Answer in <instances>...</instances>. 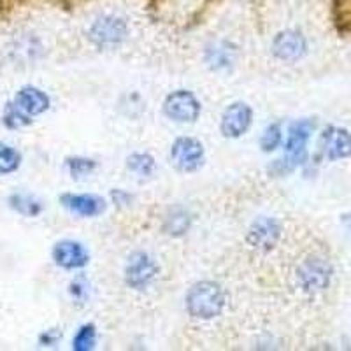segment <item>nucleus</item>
I'll return each mask as SVG.
<instances>
[{
	"mask_svg": "<svg viewBox=\"0 0 351 351\" xmlns=\"http://www.w3.org/2000/svg\"><path fill=\"white\" fill-rule=\"evenodd\" d=\"M223 288L213 281H200L186 293V309L193 318L211 319L223 311Z\"/></svg>",
	"mask_w": 351,
	"mask_h": 351,
	"instance_id": "1",
	"label": "nucleus"
},
{
	"mask_svg": "<svg viewBox=\"0 0 351 351\" xmlns=\"http://www.w3.org/2000/svg\"><path fill=\"white\" fill-rule=\"evenodd\" d=\"M313 130H315V121L311 120L295 121V123H291L290 128H288V137L287 143H285V152H287L285 160L293 169L306 162V146L309 137H311Z\"/></svg>",
	"mask_w": 351,
	"mask_h": 351,
	"instance_id": "2",
	"label": "nucleus"
},
{
	"mask_svg": "<svg viewBox=\"0 0 351 351\" xmlns=\"http://www.w3.org/2000/svg\"><path fill=\"white\" fill-rule=\"evenodd\" d=\"M332 278L330 263L319 256H311L300 265L299 283L307 293H319L328 287Z\"/></svg>",
	"mask_w": 351,
	"mask_h": 351,
	"instance_id": "3",
	"label": "nucleus"
},
{
	"mask_svg": "<svg viewBox=\"0 0 351 351\" xmlns=\"http://www.w3.org/2000/svg\"><path fill=\"white\" fill-rule=\"evenodd\" d=\"M125 37H127V21L120 16H114V14L97 18L90 27V39L100 48L116 46Z\"/></svg>",
	"mask_w": 351,
	"mask_h": 351,
	"instance_id": "4",
	"label": "nucleus"
},
{
	"mask_svg": "<svg viewBox=\"0 0 351 351\" xmlns=\"http://www.w3.org/2000/svg\"><path fill=\"white\" fill-rule=\"evenodd\" d=\"M165 114L180 123H192L200 114V102L192 92L178 90L171 93L164 102Z\"/></svg>",
	"mask_w": 351,
	"mask_h": 351,
	"instance_id": "5",
	"label": "nucleus"
},
{
	"mask_svg": "<svg viewBox=\"0 0 351 351\" xmlns=\"http://www.w3.org/2000/svg\"><path fill=\"white\" fill-rule=\"evenodd\" d=\"M171 156L174 165L183 172H193L202 165L204 146L193 137H180L172 144Z\"/></svg>",
	"mask_w": 351,
	"mask_h": 351,
	"instance_id": "6",
	"label": "nucleus"
},
{
	"mask_svg": "<svg viewBox=\"0 0 351 351\" xmlns=\"http://www.w3.org/2000/svg\"><path fill=\"white\" fill-rule=\"evenodd\" d=\"M158 274V267L156 263L153 262V258L146 253H134V255L128 258L127 267H125V280L127 285L136 290H143V288L148 287L155 276Z\"/></svg>",
	"mask_w": 351,
	"mask_h": 351,
	"instance_id": "7",
	"label": "nucleus"
},
{
	"mask_svg": "<svg viewBox=\"0 0 351 351\" xmlns=\"http://www.w3.org/2000/svg\"><path fill=\"white\" fill-rule=\"evenodd\" d=\"M253 111L252 108L244 102H236V104L228 106L227 111L223 112L221 118V132L225 137L237 139L250 128L252 125Z\"/></svg>",
	"mask_w": 351,
	"mask_h": 351,
	"instance_id": "8",
	"label": "nucleus"
},
{
	"mask_svg": "<svg viewBox=\"0 0 351 351\" xmlns=\"http://www.w3.org/2000/svg\"><path fill=\"white\" fill-rule=\"evenodd\" d=\"M60 202L65 209L83 218H93L104 213L106 202L102 197L92 193H64Z\"/></svg>",
	"mask_w": 351,
	"mask_h": 351,
	"instance_id": "9",
	"label": "nucleus"
},
{
	"mask_svg": "<svg viewBox=\"0 0 351 351\" xmlns=\"http://www.w3.org/2000/svg\"><path fill=\"white\" fill-rule=\"evenodd\" d=\"M272 51L278 58L288 62L300 60L307 51V43L304 36L295 30H285L278 34L272 43Z\"/></svg>",
	"mask_w": 351,
	"mask_h": 351,
	"instance_id": "10",
	"label": "nucleus"
},
{
	"mask_svg": "<svg viewBox=\"0 0 351 351\" xmlns=\"http://www.w3.org/2000/svg\"><path fill=\"white\" fill-rule=\"evenodd\" d=\"M281 228L274 218H258L247 232V243L256 250L269 252L280 239Z\"/></svg>",
	"mask_w": 351,
	"mask_h": 351,
	"instance_id": "11",
	"label": "nucleus"
},
{
	"mask_svg": "<svg viewBox=\"0 0 351 351\" xmlns=\"http://www.w3.org/2000/svg\"><path fill=\"white\" fill-rule=\"evenodd\" d=\"M53 260L56 265L62 269H81L84 267L90 260V255L84 250V246L76 241H60L53 247Z\"/></svg>",
	"mask_w": 351,
	"mask_h": 351,
	"instance_id": "12",
	"label": "nucleus"
},
{
	"mask_svg": "<svg viewBox=\"0 0 351 351\" xmlns=\"http://www.w3.org/2000/svg\"><path fill=\"white\" fill-rule=\"evenodd\" d=\"M324 152L328 160H341L351 156V132L341 127H328L322 137Z\"/></svg>",
	"mask_w": 351,
	"mask_h": 351,
	"instance_id": "13",
	"label": "nucleus"
},
{
	"mask_svg": "<svg viewBox=\"0 0 351 351\" xmlns=\"http://www.w3.org/2000/svg\"><path fill=\"white\" fill-rule=\"evenodd\" d=\"M14 106L25 114L32 116L43 114L49 109V97L36 86H25L14 97Z\"/></svg>",
	"mask_w": 351,
	"mask_h": 351,
	"instance_id": "14",
	"label": "nucleus"
},
{
	"mask_svg": "<svg viewBox=\"0 0 351 351\" xmlns=\"http://www.w3.org/2000/svg\"><path fill=\"white\" fill-rule=\"evenodd\" d=\"M9 206L23 216H39L43 213V204L28 193H12L9 197Z\"/></svg>",
	"mask_w": 351,
	"mask_h": 351,
	"instance_id": "15",
	"label": "nucleus"
},
{
	"mask_svg": "<svg viewBox=\"0 0 351 351\" xmlns=\"http://www.w3.org/2000/svg\"><path fill=\"white\" fill-rule=\"evenodd\" d=\"M206 60L213 69H225L234 60V49L228 44H215L206 51Z\"/></svg>",
	"mask_w": 351,
	"mask_h": 351,
	"instance_id": "16",
	"label": "nucleus"
},
{
	"mask_svg": "<svg viewBox=\"0 0 351 351\" xmlns=\"http://www.w3.org/2000/svg\"><path fill=\"white\" fill-rule=\"evenodd\" d=\"M21 165V155L18 149L0 144V176L11 174Z\"/></svg>",
	"mask_w": 351,
	"mask_h": 351,
	"instance_id": "17",
	"label": "nucleus"
},
{
	"mask_svg": "<svg viewBox=\"0 0 351 351\" xmlns=\"http://www.w3.org/2000/svg\"><path fill=\"white\" fill-rule=\"evenodd\" d=\"M97 341V332L95 327L92 324L83 325V327L77 330V334L74 335V341H72V350L76 351H90L93 350Z\"/></svg>",
	"mask_w": 351,
	"mask_h": 351,
	"instance_id": "18",
	"label": "nucleus"
},
{
	"mask_svg": "<svg viewBox=\"0 0 351 351\" xmlns=\"http://www.w3.org/2000/svg\"><path fill=\"white\" fill-rule=\"evenodd\" d=\"M128 169L139 176H152L155 171V160L148 153H134L128 158Z\"/></svg>",
	"mask_w": 351,
	"mask_h": 351,
	"instance_id": "19",
	"label": "nucleus"
},
{
	"mask_svg": "<svg viewBox=\"0 0 351 351\" xmlns=\"http://www.w3.org/2000/svg\"><path fill=\"white\" fill-rule=\"evenodd\" d=\"M2 121H4V125L8 128H21V127H27V125H30V116L25 114L23 111H20V109L14 106V102L12 104H8L5 106V111H4V116H2Z\"/></svg>",
	"mask_w": 351,
	"mask_h": 351,
	"instance_id": "20",
	"label": "nucleus"
},
{
	"mask_svg": "<svg viewBox=\"0 0 351 351\" xmlns=\"http://www.w3.org/2000/svg\"><path fill=\"white\" fill-rule=\"evenodd\" d=\"M97 164L93 160L81 158V156H74V158H67V169L74 180H81L84 176L92 174L95 171Z\"/></svg>",
	"mask_w": 351,
	"mask_h": 351,
	"instance_id": "21",
	"label": "nucleus"
},
{
	"mask_svg": "<svg viewBox=\"0 0 351 351\" xmlns=\"http://www.w3.org/2000/svg\"><path fill=\"white\" fill-rule=\"evenodd\" d=\"M190 227V216L184 211H174L165 221V230L171 236H183Z\"/></svg>",
	"mask_w": 351,
	"mask_h": 351,
	"instance_id": "22",
	"label": "nucleus"
},
{
	"mask_svg": "<svg viewBox=\"0 0 351 351\" xmlns=\"http://www.w3.org/2000/svg\"><path fill=\"white\" fill-rule=\"evenodd\" d=\"M281 141H283V132H281V125L280 123H272V125H269L267 128H265V132H263L262 141H260V146H262V149L265 153L274 152V149L281 144Z\"/></svg>",
	"mask_w": 351,
	"mask_h": 351,
	"instance_id": "23",
	"label": "nucleus"
},
{
	"mask_svg": "<svg viewBox=\"0 0 351 351\" xmlns=\"http://www.w3.org/2000/svg\"><path fill=\"white\" fill-rule=\"evenodd\" d=\"M71 295L77 300H83L86 295V285H84L83 278L80 280H74L71 283Z\"/></svg>",
	"mask_w": 351,
	"mask_h": 351,
	"instance_id": "24",
	"label": "nucleus"
},
{
	"mask_svg": "<svg viewBox=\"0 0 351 351\" xmlns=\"http://www.w3.org/2000/svg\"><path fill=\"white\" fill-rule=\"evenodd\" d=\"M58 339H60V332L56 330H46L44 334L39 335L40 346H55Z\"/></svg>",
	"mask_w": 351,
	"mask_h": 351,
	"instance_id": "25",
	"label": "nucleus"
},
{
	"mask_svg": "<svg viewBox=\"0 0 351 351\" xmlns=\"http://www.w3.org/2000/svg\"><path fill=\"white\" fill-rule=\"evenodd\" d=\"M111 197L116 204H121V206L130 202V195H128V193H125L123 190H114V192L111 193Z\"/></svg>",
	"mask_w": 351,
	"mask_h": 351,
	"instance_id": "26",
	"label": "nucleus"
}]
</instances>
